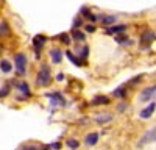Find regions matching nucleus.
<instances>
[{
	"label": "nucleus",
	"instance_id": "nucleus-1",
	"mask_svg": "<svg viewBox=\"0 0 156 150\" xmlns=\"http://www.w3.org/2000/svg\"><path fill=\"white\" fill-rule=\"evenodd\" d=\"M51 83V72H50V67L47 64H41L37 70V75H36V84L39 88H47L50 86Z\"/></svg>",
	"mask_w": 156,
	"mask_h": 150
},
{
	"label": "nucleus",
	"instance_id": "nucleus-2",
	"mask_svg": "<svg viewBox=\"0 0 156 150\" xmlns=\"http://www.w3.org/2000/svg\"><path fill=\"white\" fill-rule=\"evenodd\" d=\"M151 142H156V127L147 130L144 134H142L140 139H139L137 144H136V147L140 148V147H144V145H147V144H151Z\"/></svg>",
	"mask_w": 156,
	"mask_h": 150
},
{
	"label": "nucleus",
	"instance_id": "nucleus-3",
	"mask_svg": "<svg viewBox=\"0 0 156 150\" xmlns=\"http://www.w3.org/2000/svg\"><path fill=\"white\" fill-rule=\"evenodd\" d=\"M27 56H25L23 53H16L14 55V66H16V70L19 75H25L27 73Z\"/></svg>",
	"mask_w": 156,
	"mask_h": 150
},
{
	"label": "nucleus",
	"instance_id": "nucleus-4",
	"mask_svg": "<svg viewBox=\"0 0 156 150\" xmlns=\"http://www.w3.org/2000/svg\"><path fill=\"white\" fill-rule=\"evenodd\" d=\"M154 94H156V84L145 88V89H142L140 94H139V102H142V103L150 102V100L154 97Z\"/></svg>",
	"mask_w": 156,
	"mask_h": 150
},
{
	"label": "nucleus",
	"instance_id": "nucleus-5",
	"mask_svg": "<svg viewBox=\"0 0 156 150\" xmlns=\"http://www.w3.org/2000/svg\"><path fill=\"white\" fill-rule=\"evenodd\" d=\"M47 97L50 98V105L51 106H64L66 105V100H64L62 94L61 92H51V94H47Z\"/></svg>",
	"mask_w": 156,
	"mask_h": 150
},
{
	"label": "nucleus",
	"instance_id": "nucleus-6",
	"mask_svg": "<svg viewBox=\"0 0 156 150\" xmlns=\"http://www.w3.org/2000/svg\"><path fill=\"white\" fill-rule=\"evenodd\" d=\"M156 111V103L154 102H151V103H148L144 109H140V112H139V117L140 119H148V117H151L153 116V112Z\"/></svg>",
	"mask_w": 156,
	"mask_h": 150
},
{
	"label": "nucleus",
	"instance_id": "nucleus-7",
	"mask_svg": "<svg viewBox=\"0 0 156 150\" xmlns=\"http://www.w3.org/2000/svg\"><path fill=\"white\" fill-rule=\"evenodd\" d=\"M154 39H156V34H154L153 31H150V30L144 31V33L140 34V42H142V44H145L142 48H148V44H150V42H153Z\"/></svg>",
	"mask_w": 156,
	"mask_h": 150
},
{
	"label": "nucleus",
	"instance_id": "nucleus-8",
	"mask_svg": "<svg viewBox=\"0 0 156 150\" xmlns=\"http://www.w3.org/2000/svg\"><path fill=\"white\" fill-rule=\"evenodd\" d=\"M12 83H14V86L22 92V95H25V97H28V98H30L31 92H30V86H28L27 81H17V80H12Z\"/></svg>",
	"mask_w": 156,
	"mask_h": 150
},
{
	"label": "nucleus",
	"instance_id": "nucleus-9",
	"mask_svg": "<svg viewBox=\"0 0 156 150\" xmlns=\"http://www.w3.org/2000/svg\"><path fill=\"white\" fill-rule=\"evenodd\" d=\"M45 44V36L44 34H37L34 36V39H33V48L36 50V58L39 56V50H41Z\"/></svg>",
	"mask_w": 156,
	"mask_h": 150
},
{
	"label": "nucleus",
	"instance_id": "nucleus-10",
	"mask_svg": "<svg viewBox=\"0 0 156 150\" xmlns=\"http://www.w3.org/2000/svg\"><path fill=\"white\" fill-rule=\"evenodd\" d=\"M109 102H111V98H109L108 95L98 94V95L92 97V100H90V105H92V106H100V105H108Z\"/></svg>",
	"mask_w": 156,
	"mask_h": 150
},
{
	"label": "nucleus",
	"instance_id": "nucleus-11",
	"mask_svg": "<svg viewBox=\"0 0 156 150\" xmlns=\"http://www.w3.org/2000/svg\"><path fill=\"white\" fill-rule=\"evenodd\" d=\"M126 30V25H112V27H108L105 30V34H120V33H125Z\"/></svg>",
	"mask_w": 156,
	"mask_h": 150
},
{
	"label": "nucleus",
	"instance_id": "nucleus-12",
	"mask_svg": "<svg viewBox=\"0 0 156 150\" xmlns=\"http://www.w3.org/2000/svg\"><path fill=\"white\" fill-rule=\"evenodd\" d=\"M50 58H51V62H53V64H59L61 59H62V52L59 48H51L50 50Z\"/></svg>",
	"mask_w": 156,
	"mask_h": 150
},
{
	"label": "nucleus",
	"instance_id": "nucleus-13",
	"mask_svg": "<svg viewBox=\"0 0 156 150\" xmlns=\"http://www.w3.org/2000/svg\"><path fill=\"white\" fill-rule=\"evenodd\" d=\"M84 142H86V145H95L98 142V133H95V131L87 133L84 138Z\"/></svg>",
	"mask_w": 156,
	"mask_h": 150
},
{
	"label": "nucleus",
	"instance_id": "nucleus-14",
	"mask_svg": "<svg viewBox=\"0 0 156 150\" xmlns=\"http://www.w3.org/2000/svg\"><path fill=\"white\" fill-rule=\"evenodd\" d=\"M95 123H98V125H103V123H108V122H111L112 120V114H98V116H95Z\"/></svg>",
	"mask_w": 156,
	"mask_h": 150
},
{
	"label": "nucleus",
	"instance_id": "nucleus-15",
	"mask_svg": "<svg viewBox=\"0 0 156 150\" xmlns=\"http://www.w3.org/2000/svg\"><path fill=\"white\" fill-rule=\"evenodd\" d=\"M112 95L117 97V98H125L126 97V88L125 86H120V88H115V89L112 91Z\"/></svg>",
	"mask_w": 156,
	"mask_h": 150
},
{
	"label": "nucleus",
	"instance_id": "nucleus-16",
	"mask_svg": "<svg viewBox=\"0 0 156 150\" xmlns=\"http://www.w3.org/2000/svg\"><path fill=\"white\" fill-rule=\"evenodd\" d=\"M70 36L73 38L75 41H80V42H83V41L86 39V36H84V33H83V31H80V30H76V28H73V30H72Z\"/></svg>",
	"mask_w": 156,
	"mask_h": 150
},
{
	"label": "nucleus",
	"instance_id": "nucleus-17",
	"mask_svg": "<svg viewBox=\"0 0 156 150\" xmlns=\"http://www.w3.org/2000/svg\"><path fill=\"white\" fill-rule=\"evenodd\" d=\"M0 69H2L3 73H9L11 69H12V66H11V62L8 59H2V62H0Z\"/></svg>",
	"mask_w": 156,
	"mask_h": 150
},
{
	"label": "nucleus",
	"instance_id": "nucleus-18",
	"mask_svg": "<svg viewBox=\"0 0 156 150\" xmlns=\"http://www.w3.org/2000/svg\"><path fill=\"white\" fill-rule=\"evenodd\" d=\"M100 20L103 25H112V23H115L117 17L115 16H100Z\"/></svg>",
	"mask_w": 156,
	"mask_h": 150
},
{
	"label": "nucleus",
	"instance_id": "nucleus-19",
	"mask_svg": "<svg viewBox=\"0 0 156 150\" xmlns=\"http://www.w3.org/2000/svg\"><path fill=\"white\" fill-rule=\"evenodd\" d=\"M66 145L70 147L72 150H76L78 147H80V141H78V139H73V138H69V139L66 141Z\"/></svg>",
	"mask_w": 156,
	"mask_h": 150
},
{
	"label": "nucleus",
	"instance_id": "nucleus-20",
	"mask_svg": "<svg viewBox=\"0 0 156 150\" xmlns=\"http://www.w3.org/2000/svg\"><path fill=\"white\" fill-rule=\"evenodd\" d=\"M142 75H136V77H133L131 80H128V86H131V88H134V86H137V84H140V81H142Z\"/></svg>",
	"mask_w": 156,
	"mask_h": 150
},
{
	"label": "nucleus",
	"instance_id": "nucleus-21",
	"mask_svg": "<svg viewBox=\"0 0 156 150\" xmlns=\"http://www.w3.org/2000/svg\"><path fill=\"white\" fill-rule=\"evenodd\" d=\"M66 56L72 61V64H75V66H83V62H81L80 59H78L75 55H72V52H66Z\"/></svg>",
	"mask_w": 156,
	"mask_h": 150
},
{
	"label": "nucleus",
	"instance_id": "nucleus-22",
	"mask_svg": "<svg viewBox=\"0 0 156 150\" xmlns=\"http://www.w3.org/2000/svg\"><path fill=\"white\" fill-rule=\"evenodd\" d=\"M58 38H59V41H61L62 44H67V45L70 44V34H67V33H61Z\"/></svg>",
	"mask_w": 156,
	"mask_h": 150
},
{
	"label": "nucleus",
	"instance_id": "nucleus-23",
	"mask_svg": "<svg viewBox=\"0 0 156 150\" xmlns=\"http://www.w3.org/2000/svg\"><path fill=\"white\" fill-rule=\"evenodd\" d=\"M8 94H9V84L8 83H3V86H2V91H0V97H8Z\"/></svg>",
	"mask_w": 156,
	"mask_h": 150
},
{
	"label": "nucleus",
	"instance_id": "nucleus-24",
	"mask_svg": "<svg viewBox=\"0 0 156 150\" xmlns=\"http://www.w3.org/2000/svg\"><path fill=\"white\" fill-rule=\"evenodd\" d=\"M87 55H89V47H87V45H83L81 50H80V56H81L83 59H86Z\"/></svg>",
	"mask_w": 156,
	"mask_h": 150
},
{
	"label": "nucleus",
	"instance_id": "nucleus-25",
	"mask_svg": "<svg viewBox=\"0 0 156 150\" xmlns=\"http://www.w3.org/2000/svg\"><path fill=\"white\" fill-rule=\"evenodd\" d=\"M115 42H119V44H129L126 36H115Z\"/></svg>",
	"mask_w": 156,
	"mask_h": 150
},
{
	"label": "nucleus",
	"instance_id": "nucleus-26",
	"mask_svg": "<svg viewBox=\"0 0 156 150\" xmlns=\"http://www.w3.org/2000/svg\"><path fill=\"white\" fill-rule=\"evenodd\" d=\"M128 106H129V105H128L126 102H122V103H119V105H117L115 108H117V111H119V112H123L125 109H128Z\"/></svg>",
	"mask_w": 156,
	"mask_h": 150
},
{
	"label": "nucleus",
	"instance_id": "nucleus-27",
	"mask_svg": "<svg viewBox=\"0 0 156 150\" xmlns=\"http://www.w3.org/2000/svg\"><path fill=\"white\" fill-rule=\"evenodd\" d=\"M81 25H83V19L80 16L73 19V28H78V27H81Z\"/></svg>",
	"mask_w": 156,
	"mask_h": 150
},
{
	"label": "nucleus",
	"instance_id": "nucleus-28",
	"mask_svg": "<svg viewBox=\"0 0 156 150\" xmlns=\"http://www.w3.org/2000/svg\"><path fill=\"white\" fill-rule=\"evenodd\" d=\"M80 12H81V14H83L84 17H89L90 14H92V12H90V9H89L87 6H83V8L80 9Z\"/></svg>",
	"mask_w": 156,
	"mask_h": 150
},
{
	"label": "nucleus",
	"instance_id": "nucleus-29",
	"mask_svg": "<svg viewBox=\"0 0 156 150\" xmlns=\"http://www.w3.org/2000/svg\"><path fill=\"white\" fill-rule=\"evenodd\" d=\"M20 150H39V145H33V144H28V145H23Z\"/></svg>",
	"mask_w": 156,
	"mask_h": 150
},
{
	"label": "nucleus",
	"instance_id": "nucleus-30",
	"mask_svg": "<svg viewBox=\"0 0 156 150\" xmlns=\"http://www.w3.org/2000/svg\"><path fill=\"white\" fill-rule=\"evenodd\" d=\"M84 30H86L87 33H94V31H95V25H92V23H87L86 27H84Z\"/></svg>",
	"mask_w": 156,
	"mask_h": 150
},
{
	"label": "nucleus",
	"instance_id": "nucleus-31",
	"mask_svg": "<svg viewBox=\"0 0 156 150\" xmlns=\"http://www.w3.org/2000/svg\"><path fill=\"white\" fill-rule=\"evenodd\" d=\"M50 148H51V150H59V148H61V142H58V141H56V142H51V144H50Z\"/></svg>",
	"mask_w": 156,
	"mask_h": 150
},
{
	"label": "nucleus",
	"instance_id": "nucleus-32",
	"mask_svg": "<svg viewBox=\"0 0 156 150\" xmlns=\"http://www.w3.org/2000/svg\"><path fill=\"white\" fill-rule=\"evenodd\" d=\"M2 34H8V23L2 20Z\"/></svg>",
	"mask_w": 156,
	"mask_h": 150
},
{
	"label": "nucleus",
	"instance_id": "nucleus-33",
	"mask_svg": "<svg viewBox=\"0 0 156 150\" xmlns=\"http://www.w3.org/2000/svg\"><path fill=\"white\" fill-rule=\"evenodd\" d=\"M64 80V73L62 72H59L58 75H56V81H62Z\"/></svg>",
	"mask_w": 156,
	"mask_h": 150
},
{
	"label": "nucleus",
	"instance_id": "nucleus-34",
	"mask_svg": "<svg viewBox=\"0 0 156 150\" xmlns=\"http://www.w3.org/2000/svg\"><path fill=\"white\" fill-rule=\"evenodd\" d=\"M87 19H89L90 22H95V20H97V16H95V14H90V16H89Z\"/></svg>",
	"mask_w": 156,
	"mask_h": 150
},
{
	"label": "nucleus",
	"instance_id": "nucleus-35",
	"mask_svg": "<svg viewBox=\"0 0 156 150\" xmlns=\"http://www.w3.org/2000/svg\"><path fill=\"white\" fill-rule=\"evenodd\" d=\"M39 150H51L50 145H39Z\"/></svg>",
	"mask_w": 156,
	"mask_h": 150
}]
</instances>
